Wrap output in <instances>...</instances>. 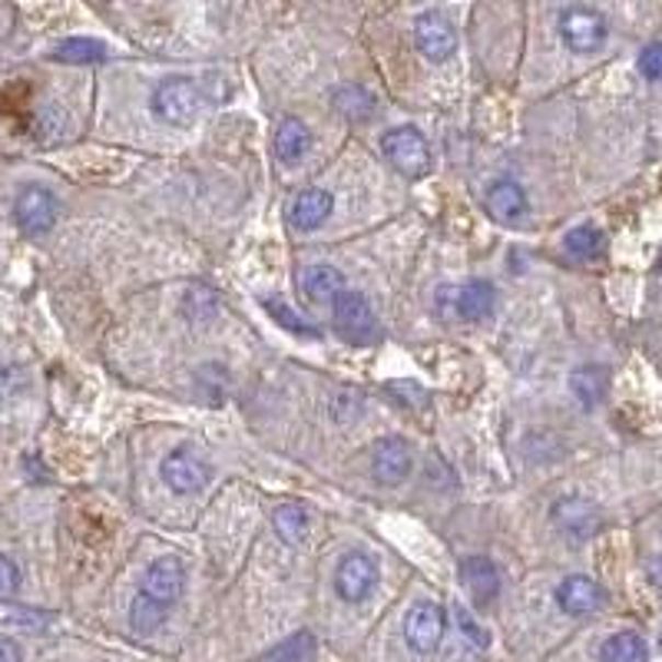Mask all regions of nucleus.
Returning a JSON list of instances; mask_svg holds the SVG:
<instances>
[{
  "label": "nucleus",
  "instance_id": "obj_1",
  "mask_svg": "<svg viewBox=\"0 0 662 662\" xmlns=\"http://www.w3.org/2000/svg\"><path fill=\"white\" fill-rule=\"evenodd\" d=\"M206 110L203 87L193 77H166L152 90V113L166 126H193Z\"/></svg>",
  "mask_w": 662,
  "mask_h": 662
},
{
  "label": "nucleus",
  "instance_id": "obj_2",
  "mask_svg": "<svg viewBox=\"0 0 662 662\" xmlns=\"http://www.w3.org/2000/svg\"><path fill=\"white\" fill-rule=\"evenodd\" d=\"M381 149L388 156V162L408 180H421L431 170V149L427 139L414 129V126H398L381 139Z\"/></svg>",
  "mask_w": 662,
  "mask_h": 662
},
{
  "label": "nucleus",
  "instance_id": "obj_3",
  "mask_svg": "<svg viewBox=\"0 0 662 662\" xmlns=\"http://www.w3.org/2000/svg\"><path fill=\"white\" fill-rule=\"evenodd\" d=\"M159 477L173 493H199L213 477V464L196 447H176L162 457Z\"/></svg>",
  "mask_w": 662,
  "mask_h": 662
},
{
  "label": "nucleus",
  "instance_id": "obj_4",
  "mask_svg": "<svg viewBox=\"0 0 662 662\" xmlns=\"http://www.w3.org/2000/svg\"><path fill=\"white\" fill-rule=\"evenodd\" d=\"M331 315H335V328L339 335H345L349 342H368L378 335V321H375V308L372 301L355 292V288H345L331 298Z\"/></svg>",
  "mask_w": 662,
  "mask_h": 662
},
{
  "label": "nucleus",
  "instance_id": "obj_5",
  "mask_svg": "<svg viewBox=\"0 0 662 662\" xmlns=\"http://www.w3.org/2000/svg\"><path fill=\"white\" fill-rule=\"evenodd\" d=\"M60 203L44 186H24L14 199V222L24 236H44L57 226Z\"/></svg>",
  "mask_w": 662,
  "mask_h": 662
},
{
  "label": "nucleus",
  "instance_id": "obj_6",
  "mask_svg": "<svg viewBox=\"0 0 662 662\" xmlns=\"http://www.w3.org/2000/svg\"><path fill=\"white\" fill-rule=\"evenodd\" d=\"M606 18L593 8H570L560 14V37L573 54H596L606 44Z\"/></svg>",
  "mask_w": 662,
  "mask_h": 662
},
{
  "label": "nucleus",
  "instance_id": "obj_7",
  "mask_svg": "<svg viewBox=\"0 0 662 662\" xmlns=\"http://www.w3.org/2000/svg\"><path fill=\"white\" fill-rule=\"evenodd\" d=\"M183 586H186V567L180 557H159L152 560V567L146 570L142 577V586L139 593L149 596L152 603L170 609L180 596H183Z\"/></svg>",
  "mask_w": 662,
  "mask_h": 662
},
{
  "label": "nucleus",
  "instance_id": "obj_8",
  "mask_svg": "<svg viewBox=\"0 0 662 662\" xmlns=\"http://www.w3.org/2000/svg\"><path fill=\"white\" fill-rule=\"evenodd\" d=\"M444 629H447V619H444V609L437 603H414L404 616V639L414 652H434L444 639Z\"/></svg>",
  "mask_w": 662,
  "mask_h": 662
},
{
  "label": "nucleus",
  "instance_id": "obj_9",
  "mask_svg": "<svg viewBox=\"0 0 662 662\" xmlns=\"http://www.w3.org/2000/svg\"><path fill=\"white\" fill-rule=\"evenodd\" d=\"M378 586V563L368 553H349L335 570V593L345 603H365Z\"/></svg>",
  "mask_w": 662,
  "mask_h": 662
},
{
  "label": "nucleus",
  "instance_id": "obj_10",
  "mask_svg": "<svg viewBox=\"0 0 662 662\" xmlns=\"http://www.w3.org/2000/svg\"><path fill=\"white\" fill-rule=\"evenodd\" d=\"M550 521L567 540H577V544L590 540L603 524L600 511L590 501H583V496H563V501H557L550 511Z\"/></svg>",
  "mask_w": 662,
  "mask_h": 662
},
{
  "label": "nucleus",
  "instance_id": "obj_11",
  "mask_svg": "<svg viewBox=\"0 0 662 662\" xmlns=\"http://www.w3.org/2000/svg\"><path fill=\"white\" fill-rule=\"evenodd\" d=\"M414 44L431 64H441L457 50V34L447 18H441L437 11H427L414 21Z\"/></svg>",
  "mask_w": 662,
  "mask_h": 662
},
{
  "label": "nucleus",
  "instance_id": "obj_12",
  "mask_svg": "<svg viewBox=\"0 0 662 662\" xmlns=\"http://www.w3.org/2000/svg\"><path fill=\"white\" fill-rule=\"evenodd\" d=\"M483 209L504 226H517L527 213H530V199L524 193V186L511 183V180H501L493 183L483 196Z\"/></svg>",
  "mask_w": 662,
  "mask_h": 662
},
{
  "label": "nucleus",
  "instance_id": "obj_13",
  "mask_svg": "<svg viewBox=\"0 0 662 662\" xmlns=\"http://www.w3.org/2000/svg\"><path fill=\"white\" fill-rule=\"evenodd\" d=\"M372 473L381 483H401L411 473V447L404 437H381L372 450Z\"/></svg>",
  "mask_w": 662,
  "mask_h": 662
},
{
  "label": "nucleus",
  "instance_id": "obj_14",
  "mask_svg": "<svg viewBox=\"0 0 662 662\" xmlns=\"http://www.w3.org/2000/svg\"><path fill=\"white\" fill-rule=\"evenodd\" d=\"M460 583L477 606L493 603L496 593H501V573H496L493 560H487V557H467L460 563Z\"/></svg>",
  "mask_w": 662,
  "mask_h": 662
},
{
  "label": "nucleus",
  "instance_id": "obj_15",
  "mask_svg": "<svg viewBox=\"0 0 662 662\" xmlns=\"http://www.w3.org/2000/svg\"><path fill=\"white\" fill-rule=\"evenodd\" d=\"M557 606L567 613V616H590L603 606V590L596 580L590 577H567L560 586H557Z\"/></svg>",
  "mask_w": 662,
  "mask_h": 662
},
{
  "label": "nucleus",
  "instance_id": "obj_16",
  "mask_svg": "<svg viewBox=\"0 0 662 662\" xmlns=\"http://www.w3.org/2000/svg\"><path fill=\"white\" fill-rule=\"evenodd\" d=\"M331 209H335V199H331L324 190H305L295 196V203L288 206V222L298 229V232H311L318 226L328 222Z\"/></svg>",
  "mask_w": 662,
  "mask_h": 662
},
{
  "label": "nucleus",
  "instance_id": "obj_17",
  "mask_svg": "<svg viewBox=\"0 0 662 662\" xmlns=\"http://www.w3.org/2000/svg\"><path fill=\"white\" fill-rule=\"evenodd\" d=\"M295 282H298L301 295L311 298V301H331L339 292H345V275H342V269L324 265V262L301 269V272L295 275Z\"/></svg>",
  "mask_w": 662,
  "mask_h": 662
},
{
  "label": "nucleus",
  "instance_id": "obj_18",
  "mask_svg": "<svg viewBox=\"0 0 662 662\" xmlns=\"http://www.w3.org/2000/svg\"><path fill=\"white\" fill-rule=\"evenodd\" d=\"M496 292L490 282L473 278L467 285H457V321H480L493 311Z\"/></svg>",
  "mask_w": 662,
  "mask_h": 662
},
{
  "label": "nucleus",
  "instance_id": "obj_19",
  "mask_svg": "<svg viewBox=\"0 0 662 662\" xmlns=\"http://www.w3.org/2000/svg\"><path fill=\"white\" fill-rule=\"evenodd\" d=\"M311 146V129L298 119V116H285L275 129V156L282 162H298Z\"/></svg>",
  "mask_w": 662,
  "mask_h": 662
},
{
  "label": "nucleus",
  "instance_id": "obj_20",
  "mask_svg": "<svg viewBox=\"0 0 662 662\" xmlns=\"http://www.w3.org/2000/svg\"><path fill=\"white\" fill-rule=\"evenodd\" d=\"M272 527H275V534H278L285 544H292V547H301V544L308 540V514H305V507H298V504H278V507L272 511Z\"/></svg>",
  "mask_w": 662,
  "mask_h": 662
},
{
  "label": "nucleus",
  "instance_id": "obj_21",
  "mask_svg": "<svg viewBox=\"0 0 662 662\" xmlns=\"http://www.w3.org/2000/svg\"><path fill=\"white\" fill-rule=\"evenodd\" d=\"M600 662H649V646L636 632H616L600 646Z\"/></svg>",
  "mask_w": 662,
  "mask_h": 662
},
{
  "label": "nucleus",
  "instance_id": "obj_22",
  "mask_svg": "<svg viewBox=\"0 0 662 662\" xmlns=\"http://www.w3.org/2000/svg\"><path fill=\"white\" fill-rule=\"evenodd\" d=\"M331 100H335L339 113L349 116L352 123H368V119L375 116V96H372L365 87H358V83L339 87Z\"/></svg>",
  "mask_w": 662,
  "mask_h": 662
},
{
  "label": "nucleus",
  "instance_id": "obj_23",
  "mask_svg": "<svg viewBox=\"0 0 662 662\" xmlns=\"http://www.w3.org/2000/svg\"><path fill=\"white\" fill-rule=\"evenodd\" d=\"M570 388H573V395L580 398V404H583V408H596V404H600V401L606 398L609 378H606V372H603V368H596V365H586V368L573 372V378H570Z\"/></svg>",
  "mask_w": 662,
  "mask_h": 662
},
{
  "label": "nucleus",
  "instance_id": "obj_24",
  "mask_svg": "<svg viewBox=\"0 0 662 662\" xmlns=\"http://www.w3.org/2000/svg\"><path fill=\"white\" fill-rule=\"evenodd\" d=\"M166 619H170V609H166V606L152 603V600L142 596V593L133 596V603H129V626H133V632L152 636Z\"/></svg>",
  "mask_w": 662,
  "mask_h": 662
},
{
  "label": "nucleus",
  "instance_id": "obj_25",
  "mask_svg": "<svg viewBox=\"0 0 662 662\" xmlns=\"http://www.w3.org/2000/svg\"><path fill=\"white\" fill-rule=\"evenodd\" d=\"M103 57H106V47L90 37H70L54 47V60L60 64H100Z\"/></svg>",
  "mask_w": 662,
  "mask_h": 662
},
{
  "label": "nucleus",
  "instance_id": "obj_26",
  "mask_svg": "<svg viewBox=\"0 0 662 662\" xmlns=\"http://www.w3.org/2000/svg\"><path fill=\"white\" fill-rule=\"evenodd\" d=\"M563 249H567L573 259H583V262H586V259H596L600 249H603V232L593 229V226H577V229L567 232Z\"/></svg>",
  "mask_w": 662,
  "mask_h": 662
},
{
  "label": "nucleus",
  "instance_id": "obj_27",
  "mask_svg": "<svg viewBox=\"0 0 662 662\" xmlns=\"http://www.w3.org/2000/svg\"><path fill=\"white\" fill-rule=\"evenodd\" d=\"M265 305V311L282 324V328H288V331H295V335H311V339H318V328L308 321V318H301L288 301H278V298H265L262 301Z\"/></svg>",
  "mask_w": 662,
  "mask_h": 662
},
{
  "label": "nucleus",
  "instance_id": "obj_28",
  "mask_svg": "<svg viewBox=\"0 0 662 662\" xmlns=\"http://www.w3.org/2000/svg\"><path fill=\"white\" fill-rule=\"evenodd\" d=\"M315 652V636L311 632H295L292 639H285L275 652H269L265 662H305Z\"/></svg>",
  "mask_w": 662,
  "mask_h": 662
},
{
  "label": "nucleus",
  "instance_id": "obj_29",
  "mask_svg": "<svg viewBox=\"0 0 662 662\" xmlns=\"http://www.w3.org/2000/svg\"><path fill=\"white\" fill-rule=\"evenodd\" d=\"M21 590V570L11 557L0 553V600H14Z\"/></svg>",
  "mask_w": 662,
  "mask_h": 662
},
{
  "label": "nucleus",
  "instance_id": "obj_30",
  "mask_svg": "<svg viewBox=\"0 0 662 662\" xmlns=\"http://www.w3.org/2000/svg\"><path fill=\"white\" fill-rule=\"evenodd\" d=\"M434 311L444 321H457V285H437L434 288Z\"/></svg>",
  "mask_w": 662,
  "mask_h": 662
},
{
  "label": "nucleus",
  "instance_id": "obj_31",
  "mask_svg": "<svg viewBox=\"0 0 662 662\" xmlns=\"http://www.w3.org/2000/svg\"><path fill=\"white\" fill-rule=\"evenodd\" d=\"M639 73L646 80H662V44H649L639 54Z\"/></svg>",
  "mask_w": 662,
  "mask_h": 662
},
{
  "label": "nucleus",
  "instance_id": "obj_32",
  "mask_svg": "<svg viewBox=\"0 0 662 662\" xmlns=\"http://www.w3.org/2000/svg\"><path fill=\"white\" fill-rule=\"evenodd\" d=\"M457 626H460V629H464V632H467V636H470V639H473L480 649L487 646V632H483V629L473 623V616H470L467 609H457Z\"/></svg>",
  "mask_w": 662,
  "mask_h": 662
},
{
  "label": "nucleus",
  "instance_id": "obj_33",
  "mask_svg": "<svg viewBox=\"0 0 662 662\" xmlns=\"http://www.w3.org/2000/svg\"><path fill=\"white\" fill-rule=\"evenodd\" d=\"M0 662H24V649L11 636H0Z\"/></svg>",
  "mask_w": 662,
  "mask_h": 662
},
{
  "label": "nucleus",
  "instance_id": "obj_34",
  "mask_svg": "<svg viewBox=\"0 0 662 662\" xmlns=\"http://www.w3.org/2000/svg\"><path fill=\"white\" fill-rule=\"evenodd\" d=\"M649 573H652V580H659V586H662V557H655V560L649 563Z\"/></svg>",
  "mask_w": 662,
  "mask_h": 662
},
{
  "label": "nucleus",
  "instance_id": "obj_35",
  "mask_svg": "<svg viewBox=\"0 0 662 662\" xmlns=\"http://www.w3.org/2000/svg\"><path fill=\"white\" fill-rule=\"evenodd\" d=\"M659 646H662V632H659Z\"/></svg>",
  "mask_w": 662,
  "mask_h": 662
}]
</instances>
